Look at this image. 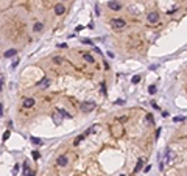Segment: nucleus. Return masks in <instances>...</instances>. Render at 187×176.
<instances>
[{
    "label": "nucleus",
    "mask_w": 187,
    "mask_h": 176,
    "mask_svg": "<svg viewBox=\"0 0 187 176\" xmlns=\"http://www.w3.org/2000/svg\"><path fill=\"white\" fill-rule=\"evenodd\" d=\"M111 134H112V137L114 139H120L122 136L125 134V130H123V126L120 125V123H115V125H111Z\"/></svg>",
    "instance_id": "obj_1"
},
{
    "label": "nucleus",
    "mask_w": 187,
    "mask_h": 176,
    "mask_svg": "<svg viewBox=\"0 0 187 176\" xmlns=\"http://www.w3.org/2000/svg\"><path fill=\"white\" fill-rule=\"evenodd\" d=\"M111 27H112L114 30H123L126 27V22L123 19H111Z\"/></svg>",
    "instance_id": "obj_2"
},
{
    "label": "nucleus",
    "mask_w": 187,
    "mask_h": 176,
    "mask_svg": "<svg viewBox=\"0 0 187 176\" xmlns=\"http://www.w3.org/2000/svg\"><path fill=\"white\" fill-rule=\"evenodd\" d=\"M81 111H83V112H91V111H94L95 109V101H83L81 103Z\"/></svg>",
    "instance_id": "obj_3"
},
{
    "label": "nucleus",
    "mask_w": 187,
    "mask_h": 176,
    "mask_svg": "<svg viewBox=\"0 0 187 176\" xmlns=\"http://www.w3.org/2000/svg\"><path fill=\"white\" fill-rule=\"evenodd\" d=\"M147 20L150 23H156V22H159V14L156 13V11H151V13L147 14Z\"/></svg>",
    "instance_id": "obj_4"
},
{
    "label": "nucleus",
    "mask_w": 187,
    "mask_h": 176,
    "mask_svg": "<svg viewBox=\"0 0 187 176\" xmlns=\"http://www.w3.org/2000/svg\"><path fill=\"white\" fill-rule=\"evenodd\" d=\"M56 164H58V165H59V167H66L67 164H69V159H67V156H66V154H61V156H59V157H58V159H56Z\"/></svg>",
    "instance_id": "obj_5"
},
{
    "label": "nucleus",
    "mask_w": 187,
    "mask_h": 176,
    "mask_svg": "<svg viewBox=\"0 0 187 176\" xmlns=\"http://www.w3.org/2000/svg\"><path fill=\"white\" fill-rule=\"evenodd\" d=\"M34 103H36V101H34V98H30V97H28V98H23L22 106L28 109V108H33V106H34Z\"/></svg>",
    "instance_id": "obj_6"
},
{
    "label": "nucleus",
    "mask_w": 187,
    "mask_h": 176,
    "mask_svg": "<svg viewBox=\"0 0 187 176\" xmlns=\"http://www.w3.org/2000/svg\"><path fill=\"white\" fill-rule=\"evenodd\" d=\"M64 11H66V6H64L62 3H58L56 6H55V13H56L58 16H61V14H64Z\"/></svg>",
    "instance_id": "obj_7"
},
{
    "label": "nucleus",
    "mask_w": 187,
    "mask_h": 176,
    "mask_svg": "<svg viewBox=\"0 0 187 176\" xmlns=\"http://www.w3.org/2000/svg\"><path fill=\"white\" fill-rule=\"evenodd\" d=\"M48 86H50V80H48V78H42V80L38 83V87H44V89H47Z\"/></svg>",
    "instance_id": "obj_8"
},
{
    "label": "nucleus",
    "mask_w": 187,
    "mask_h": 176,
    "mask_svg": "<svg viewBox=\"0 0 187 176\" xmlns=\"http://www.w3.org/2000/svg\"><path fill=\"white\" fill-rule=\"evenodd\" d=\"M173 159V154H172V151L170 150H167V153H165V161H164L162 164H161V168H164V164H168Z\"/></svg>",
    "instance_id": "obj_9"
},
{
    "label": "nucleus",
    "mask_w": 187,
    "mask_h": 176,
    "mask_svg": "<svg viewBox=\"0 0 187 176\" xmlns=\"http://www.w3.org/2000/svg\"><path fill=\"white\" fill-rule=\"evenodd\" d=\"M108 6L112 9V11H119L122 8V5L120 3H117V2H108Z\"/></svg>",
    "instance_id": "obj_10"
},
{
    "label": "nucleus",
    "mask_w": 187,
    "mask_h": 176,
    "mask_svg": "<svg viewBox=\"0 0 187 176\" xmlns=\"http://www.w3.org/2000/svg\"><path fill=\"white\" fill-rule=\"evenodd\" d=\"M81 56H83V59L87 61L89 64H95V59H94V56H92V55H89V53H83Z\"/></svg>",
    "instance_id": "obj_11"
},
{
    "label": "nucleus",
    "mask_w": 187,
    "mask_h": 176,
    "mask_svg": "<svg viewBox=\"0 0 187 176\" xmlns=\"http://www.w3.org/2000/svg\"><path fill=\"white\" fill-rule=\"evenodd\" d=\"M23 175L25 176H34V172H30V167H28L27 162L23 164Z\"/></svg>",
    "instance_id": "obj_12"
},
{
    "label": "nucleus",
    "mask_w": 187,
    "mask_h": 176,
    "mask_svg": "<svg viewBox=\"0 0 187 176\" xmlns=\"http://www.w3.org/2000/svg\"><path fill=\"white\" fill-rule=\"evenodd\" d=\"M56 112H59L62 117H64V119H67V117H69V119H70V114L67 112V111L66 109H61V108H56Z\"/></svg>",
    "instance_id": "obj_13"
},
{
    "label": "nucleus",
    "mask_w": 187,
    "mask_h": 176,
    "mask_svg": "<svg viewBox=\"0 0 187 176\" xmlns=\"http://www.w3.org/2000/svg\"><path fill=\"white\" fill-rule=\"evenodd\" d=\"M16 53H17V50H16V48H9L8 51H5V58H13Z\"/></svg>",
    "instance_id": "obj_14"
},
{
    "label": "nucleus",
    "mask_w": 187,
    "mask_h": 176,
    "mask_svg": "<svg viewBox=\"0 0 187 176\" xmlns=\"http://www.w3.org/2000/svg\"><path fill=\"white\" fill-rule=\"evenodd\" d=\"M42 28H44V23L36 22V23H34V27H33V30L36 31V33H39V31H42Z\"/></svg>",
    "instance_id": "obj_15"
},
{
    "label": "nucleus",
    "mask_w": 187,
    "mask_h": 176,
    "mask_svg": "<svg viewBox=\"0 0 187 176\" xmlns=\"http://www.w3.org/2000/svg\"><path fill=\"white\" fill-rule=\"evenodd\" d=\"M53 122L56 123V125H61V122H62V115H61V114L53 115Z\"/></svg>",
    "instance_id": "obj_16"
},
{
    "label": "nucleus",
    "mask_w": 187,
    "mask_h": 176,
    "mask_svg": "<svg viewBox=\"0 0 187 176\" xmlns=\"http://www.w3.org/2000/svg\"><path fill=\"white\" fill-rule=\"evenodd\" d=\"M84 137H86V134H84V132H83V134H80V136L73 140V145H80V142H81V140H83Z\"/></svg>",
    "instance_id": "obj_17"
},
{
    "label": "nucleus",
    "mask_w": 187,
    "mask_h": 176,
    "mask_svg": "<svg viewBox=\"0 0 187 176\" xmlns=\"http://www.w3.org/2000/svg\"><path fill=\"white\" fill-rule=\"evenodd\" d=\"M142 165H143V159H139L137 161V165H136V168H134V173H137L140 168H142Z\"/></svg>",
    "instance_id": "obj_18"
},
{
    "label": "nucleus",
    "mask_w": 187,
    "mask_h": 176,
    "mask_svg": "<svg viewBox=\"0 0 187 176\" xmlns=\"http://www.w3.org/2000/svg\"><path fill=\"white\" fill-rule=\"evenodd\" d=\"M31 142H33L34 145H42V140H41L39 137H31Z\"/></svg>",
    "instance_id": "obj_19"
},
{
    "label": "nucleus",
    "mask_w": 187,
    "mask_h": 176,
    "mask_svg": "<svg viewBox=\"0 0 187 176\" xmlns=\"http://www.w3.org/2000/svg\"><path fill=\"white\" fill-rule=\"evenodd\" d=\"M53 62H55V64H61V62H64V59H62L61 56H55V58H53Z\"/></svg>",
    "instance_id": "obj_20"
},
{
    "label": "nucleus",
    "mask_w": 187,
    "mask_h": 176,
    "mask_svg": "<svg viewBox=\"0 0 187 176\" xmlns=\"http://www.w3.org/2000/svg\"><path fill=\"white\" fill-rule=\"evenodd\" d=\"M148 93H151V95L156 93V86H154V84H151V86L148 87Z\"/></svg>",
    "instance_id": "obj_21"
},
{
    "label": "nucleus",
    "mask_w": 187,
    "mask_h": 176,
    "mask_svg": "<svg viewBox=\"0 0 187 176\" xmlns=\"http://www.w3.org/2000/svg\"><path fill=\"white\" fill-rule=\"evenodd\" d=\"M139 81H140V77H139V75H136V77L133 78V83H134V84H137Z\"/></svg>",
    "instance_id": "obj_22"
},
{
    "label": "nucleus",
    "mask_w": 187,
    "mask_h": 176,
    "mask_svg": "<svg viewBox=\"0 0 187 176\" xmlns=\"http://www.w3.org/2000/svg\"><path fill=\"white\" fill-rule=\"evenodd\" d=\"M9 136H11V132H9V131H5V132H3V140H6Z\"/></svg>",
    "instance_id": "obj_23"
},
{
    "label": "nucleus",
    "mask_w": 187,
    "mask_h": 176,
    "mask_svg": "<svg viewBox=\"0 0 187 176\" xmlns=\"http://www.w3.org/2000/svg\"><path fill=\"white\" fill-rule=\"evenodd\" d=\"M147 122L148 123H153V115H151V114H147Z\"/></svg>",
    "instance_id": "obj_24"
},
{
    "label": "nucleus",
    "mask_w": 187,
    "mask_h": 176,
    "mask_svg": "<svg viewBox=\"0 0 187 176\" xmlns=\"http://www.w3.org/2000/svg\"><path fill=\"white\" fill-rule=\"evenodd\" d=\"M123 103H125V101H123V100H120V98H119V100H115V104H117V106H122Z\"/></svg>",
    "instance_id": "obj_25"
},
{
    "label": "nucleus",
    "mask_w": 187,
    "mask_h": 176,
    "mask_svg": "<svg viewBox=\"0 0 187 176\" xmlns=\"http://www.w3.org/2000/svg\"><path fill=\"white\" fill-rule=\"evenodd\" d=\"M33 157H34V159H39V157H41V154L38 153V151H33Z\"/></svg>",
    "instance_id": "obj_26"
},
{
    "label": "nucleus",
    "mask_w": 187,
    "mask_h": 176,
    "mask_svg": "<svg viewBox=\"0 0 187 176\" xmlns=\"http://www.w3.org/2000/svg\"><path fill=\"white\" fill-rule=\"evenodd\" d=\"M91 132H94V126H92V128H89V130H87V131H86L84 134H86V136H89V134H91Z\"/></svg>",
    "instance_id": "obj_27"
},
{
    "label": "nucleus",
    "mask_w": 187,
    "mask_h": 176,
    "mask_svg": "<svg viewBox=\"0 0 187 176\" xmlns=\"http://www.w3.org/2000/svg\"><path fill=\"white\" fill-rule=\"evenodd\" d=\"M100 87H101V92H103V93L106 92V87H104V83H101V84H100Z\"/></svg>",
    "instance_id": "obj_28"
},
{
    "label": "nucleus",
    "mask_w": 187,
    "mask_h": 176,
    "mask_svg": "<svg viewBox=\"0 0 187 176\" xmlns=\"http://www.w3.org/2000/svg\"><path fill=\"white\" fill-rule=\"evenodd\" d=\"M173 120H175V122H181V120H183V117H175Z\"/></svg>",
    "instance_id": "obj_29"
},
{
    "label": "nucleus",
    "mask_w": 187,
    "mask_h": 176,
    "mask_svg": "<svg viewBox=\"0 0 187 176\" xmlns=\"http://www.w3.org/2000/svg\"><path fill=\"white\" fill-rule=\"evenodd\" d=\"M58 47H59V48H66V47H67V44H59Z\"/></svg>",
    "instance_id": "obj_30"
},
{
    "label": "nucleus",
    "mask_w": 187,
    "mask_h": 176,
    "mask_svg": "<svg viewBox=\"0 0 187 176\" xmlns=\"http://www.w3.org/2000/svg\"><path fill=\"white\" fill-rule=\"evenodd\" d=\"M151 106H153V108H154V109H159V108H157V104H156V103H154V101H151Z\"/></svg>",
    "instance_id": "obj_31"
},
{
    "label": "nucleus",
    "mask_w": 187,
    "mask_h": 176,
    "mask_svg": "<svg viewBox=\"0 0 187 176\" xmlns=\"http://www.w3.org/2000/svg\"><path fill=\"white\" fill-rule=\"evenodd\" d=\"M120 176H125V175H120Z\"/></svg>",
    "instance_id": "obj_32"
}]
</instances>
